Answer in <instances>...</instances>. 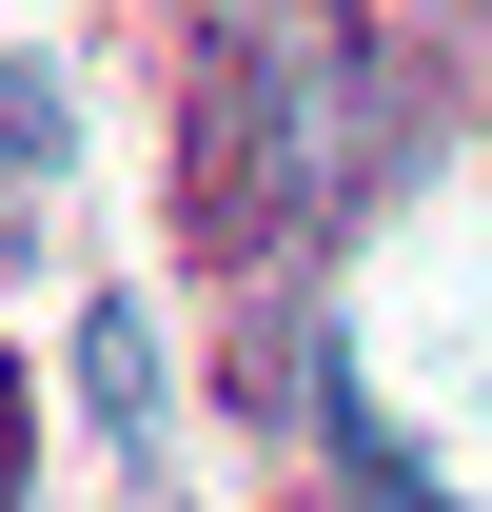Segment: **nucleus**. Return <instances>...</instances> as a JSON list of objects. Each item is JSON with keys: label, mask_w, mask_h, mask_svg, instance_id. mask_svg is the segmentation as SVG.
<instances>
[{"label": "nucleus", "mask_w": 492, "mask_h": 512, "mask_svg": "<svg viewBox=\"0 0 492 512\" xmlns=\"http://www.w3.org/2000/svg\"><path fill=\"white\" fill-rule=\"evenodd\" d=\"M79 414H99V453H119V473H158V316H138V296H99V316H79Z\"/></svg>", "instance_id": "1"}, {"label": "nucleus", "mask_w": 492, "mask_h": 512, "mask_svg": "<svg viewBox=\"0 0 492 512\" xmlns=\"http://www.w3.org/2000/svg\"><path fill=\"white\" fill-rule=\"evenodd\" d=\"M0 178H79V99H60V60H0Z\"/></svg>", "instance_id": "2"}, {"label": "nucleus", "mask_w": 492, "mask_h": 512, "mask_svg": "<svg viewBox=\"0 0 492 512\" xmlns=\"http://www.w3.org/2000/svg\"><path fill=\"white\" fill-rule=\"evenodd\" d=\"M433 20H453V40H492V0H433Z\"/></svg>", "instance_id": "3"}]
</instances>
